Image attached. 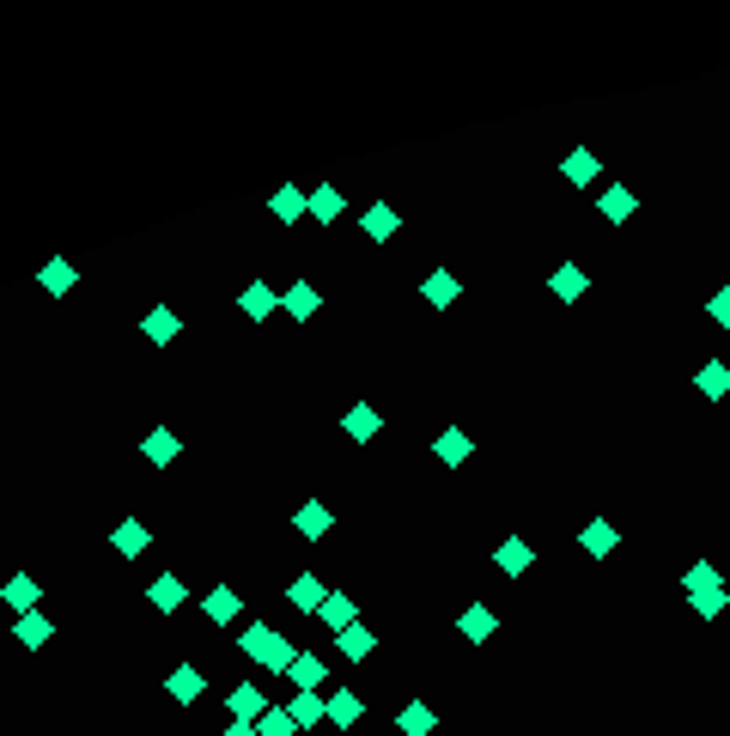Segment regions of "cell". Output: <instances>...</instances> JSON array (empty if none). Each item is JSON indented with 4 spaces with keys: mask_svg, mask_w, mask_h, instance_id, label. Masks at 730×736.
<instances>
[{
    "mask_svg": "<svg viewBox=\"0 0 730 736\" xmlns=\"http://www.w3.org/2000/svg\"><path fill=\"white\" fill-rule=\"evenodd\" d=\"M688 603H694V615H700V621H718V615H724V603H730V584H712V591H694Z\"/></svg>",
    "mask_w": 730,
    "mask_h": 736,
    "instance_id": "34",
    "label": "cell"
},
{
    "mask_svg": "<svg viewBox=\"0 0 730 736\" xmlns=\"http://www.w3.org/2000/svg\"><path fill=\"white\" fill-rule=\"evenodd\" d=\"M292 530H299L305 542H323V536L335 530V518H329V505H323V499H305V505H299V518H292Z\"/></svg>",
    "mask_w": 730,
    "mask_h": 736,
    "instance_id": "18",
    "label": "cell"
},
{
    "mask_svg": "<svg viewBox=\"0 0 730 736\" xmlns=\"http://www.w3.org/2000/svg\"><path fill=\"white\" fill-rule=\"evenodd\" d=\"M359 718H365V700H359L353 688H335V694H329V724H335V730H353Z\"/></svg>",
    "mask_w": 730,
    "mask_h": 736,
    "instance_id": "28",
    "label": "cell"
},
{
    "mask_svg": "<svg viewBox=\"0 0 730 736\" xmlns=\"http://www.w3.org/2000/svg\"><path fill=\"white\" fill-rule=\"evenodd\" d=\"M712 584H724V578H718V566H712V560H694V566H688V572H682V591H688V597H694V591H712Z\"/></svg>",
    "mask_w": 730,
    "mask_h": 736,
    "instance_id": "36",
    "label": "cell"
},
{
    "mask_svg": "<svg viewBox=\"0 0 730 736\" xmlns=\"http://www.w3.org/2000/svg\"><path fill=\"white\" fill-rule=\"evenodd\" d=\"M201 615H207V621H213V627H232V621H238V615H244V597H238V591H232V584H213V591H207V597H201Z\"/></svg>",
    "mask_w": 730,
    "mask_h": 736,
    "instance_id": "9",
    "label": "cell"
},
{
    "mask_svg": "<svg viewBox=\"0 0 730 736\" xmlns=\"http://www.w3.org/2000/svg\"><path fill=\"white\" fill-rule=\"evenodd\" d=\"M311 219H323V226H329V219H341V189L335 183H317L311 189Z\"/></svg>",
    "mask_w": 730,
    "mask_h": 736,
    "instance_id": "35",
    "label": "cell"
},
{
    "mask_svg": "<svg viewBox=\"0 0 730 736\" xmlns=\"http://www.w3.org/2000/svg\"><path fill=\"white\" fill-rule=\"evenodd\" d=\"M140 457H146V463H153V469H171V463L183 457V438H177L171 426H153V432H146V438H140Z\"/></svg>",
    "mask_w": 730,
    "mask_h": 736,
    "instance_id": "7",
    "label": "cell"
},
{
    "mask_svg": "<svg viewBox=\"0 0 730 736\" xmlns=\"http://www.w3.org/2000/svg\"><path fill=\"white\" fill-rule=\"evenodd\" d=\"M615 542H621V530H615L609 518H591V524H584V530H578V548H584V554H591V560H603V554H615Z\"/></svg>",
    "mask_w": 730,
    "mask_h": 736,
    "instance_id": "22",
    "label": "cell"
},
{
    "mask_svg": "<svg viewBox=\"0 0 730 736\" xmlns=\"http://www.w3.org/2000/svg\"><path fill=\"white\" fill-rule=\"evenodd\" d=\"M396 730H402V736H432V730H438V712H432L426 700H408V706L396 712Z\"/></svg>",
    "mask_w": 730,
    "mask_h": 736,
    "instance_id": "29",
    "label": "cell"
},
{
    "mask_svg": "<svg viewBox=\"0 0 730 736\" xmlns=\"http://www.w3.org/2000/svg\"><path fill=\"white\" fill-rule=\"evenodd\" d=\"M493 566H499V572H505V578H524V572H530V566H536V548H530V542H524V536H505V542H499V548H493Z\"/></svg>",
    "mask_w": 730,
    "mask_h": 736,
    "instance_id": "10",
    "label": "cell"
},
{
    "mask_svg": "<svg viewBox=\"0 0 730 736\" xmlns=\"http://www.w3.org/2000/svg\"><path fill=\"white\" fill-rule=\"evenodd\" d=\"M378 426H384V420H378V408H372V402H353V408H347V420H341V432L353 438V445H372Z\"/></svg>",
    "mask_w": 730,
    "mask_h": 736,
    "instance_id": "24",
    "label": "cell"
},
{
    "mask_svg": "<svg viewBox=\"0 0 730 736\" xmlns=\"http://www.w3.org/2000/svg\"><path fill=\"white\" fill-rule=\"evenodd\" d=\"M706 311H712V323H718V329H730V286H724V292H712Z\"/></svg>",
    "mask_w": 730,
    "mask_h": 736,
    "instance_id": "38",
    "label": "cell"
},
{
    "mask_svg": "<svg viewBox=\"0 0 730 736\" xmlns=\"http://www.w3.org/2000/svg\"><path fill=\"white\" fill-rule=\"evenodd\" d=\"M286 712H292L299 730H317V724H329V694H292Z\"/></svg>",
    "mask_w": 730,
    "mask_h": 736,
    "instance_id": "23",
    "label": "cell"
},
{
    "mask_svg": "<svg viewBox=\"0 0 730 736\" xmlns=\"http://www.w3.org/2000/svg\"><path fill=\"white\" fill-rule=\"evenodd\" d=\"M256 730H262V736H292L299 724H292V712H286V706H268V712L256 718Z\"/></svg>",
    "mask_w": 730,
    "mask_h": 736,
    "instance_id": "37",
    "label": "cell"
},
{
    "mask_svg": "<svg viewBox=\"0 0 730 736\" xmlns=\"http://www.w3.org/2000/svg\"><path fill=\"white\" fill-rule=\"evenodd\" d=\"M146 603H153L159 615H177V609L189 603V584H183V572H159L153 584H146Z\"/></svg>",
    "mask_w": 730,
    "mask_h": 736,
    "instance_id": "4",
    "label": "cell"
},
{
    "mask_svg": "<svg viewBox=\"0 0 730 736\" xmlns=\"http://www.w3.org/2000/svg\"><path fill=\"white\" fill-rule=\"evenodd\" d=\"M268 213L280 219V226H299V219L311 213V189H299V183H280V189L268 195Z\"/></svg>",
    "mask_w": 730,
    "mask_h": 736,
    "instance_id": "3",
    "label": "cell"
},
{
    "mask_svg": "<svg viewBox=\"0 0 730 736\" xmlns=\"http://www.w3.org/2000/svg\"><path fill=\"white\" fill-rule=\"evenodd\" d=\"M226 712H232V718H238V724H256V718H262V712H268V694H262V688H256V682H238V688H232V694H226Z\"/></svg>",
    "mask_w": 730,
    "mask_h": 736,
    "instance_id": "15",
    "label": "cell"
},
{
    "mask_svg": "<svg viewBox=\"0 0 730 736\" xmlns=\"http://www.w3.org/2000/svg\"><path fill=\"white\" fill-rule=\"evenodd\" d=\"M317 621H323L329 633H347V627H359V609H353V597H347V591H329V597H323V609H317Z\"/></svg>",
    "mask_w": 730,
    "mask_h": 736,
    "instance_id": "19",
    "label": "cell"
},
{
    "mask_svg": "<svg viewBox=\"0 0 730 736\" xmlns=\"http://www.w3.org/2000/svg\"><path fill=\"white\" fill-rule=\"evenodd\" d=\"M420 299H426L432 311H445V305H457V299H463V280L438 268V274H426V280H420Z\"/></svg>",
    "mask_w": 730,
    "mask_h": 736,
    "instance_id": "17",
    "label": "cell"
},
{
    "mask_svg": "<svg viewBox=\"0 0 730 736\" xmlns=\"http://www.w3.org/2000/svg\"><path fill=\"white\" fill-rule=\"evenodd\" d=\"M335 651L347 657V664H359V657L378 651V633H372V627H347V633H335Z\"/></svg>",
    "mask_w": 730,
    "mask_h": 736,
    "instance_id": "30",
    "label": "cell"
},
{
    "mask_svg": "<svg viewBox=\"0 0 730 736\" xmlns=\"http://www.w3.org/2000/svg\"><path fill=\"white\" fill-rule=\"evenodd\" d=\"M548 292H554L560 305H572V299H584V292H591V274H584L578 262H560V268L548 274Z\"/></svg>",
    "mask_w": 730,
    "mask_h": 736,
    "instance_id": "12",
    "label": "cell"
},
{
    "mask_svg": "<svg viewBox=\"0 0 730 736\" xmlns=\"http://www.w3.org/2000/svg\"><path fill=\"white\" fill-rule=\"evenodd\" d=\"M469 451H475V445H469V432H463V426H445V432H438V438H432V457H438V463H445V469H457V463H469Z\"/></svg>",
    "mask_w": 730,
    "mask_h": 736,
    "instance_id": "20",
    "label": "cell"
},
{
    "mask_svg": "<svg viewBox=\"0 0 730 736\" xmlns=\"http://www.w3.org/2000/svg\"><path fill=\"white\" fill-rule=\"evenodd\" d=\"M457 633H463V639H469V645H487V639H493V633H499V615H493V609H487V603H469V609H463V615H457Z\"/></svg>",
    "mask_w": 730,
    "mask_h": 736,
    "instance_id": "14",
    "label": "cell"
},
{
    "mask_svg": "<svg viewBox=\"0 0 730 736\" xmlns=\"http://www.w3.org/2000/svg\"><path fill=\"white\" fill-rule=\"evenodd\" d=\"M323 597H329V591H323V578H317V572H299V578L286 584V603L299 609V615H317V609H323Z\"/></svg>",
    "mask_w": 730,
    "mask_h": 736,
    "instance_id": "16",
    "label": "cell"
},
{
    "mask_svg": "<svg viewBox=\"0 0 730 736\" xmlns=\"http://www.w3.org/2000/svg\"><path fill=\"white\" fill-rule=\"evenodd\" d=\"M694 390H700V396H712V402H718V396H730V365H718V359H712V365H700Z\"/></svg>",
    "mask_w": 730,
    "mask_h": 736,
    "instance_id": "33",
    "label": "cell"
},
{
    "mask_svg": "<svg viewBox=\"0 0 730 736\" xmlns=\"http://www.w3.org/2000/svg\"><path fill=\"white\" fill-rule=\"evenodd\" d=\"M73 280H80V268H73L67 256H61V262H49V268L37 274V286L49 292V299H61V292H73Z\"/></svg>",
    "mask_w": 730,
    "mask_h": 736,
    "instance_id": "32",
    "label": "cell"
},
{
    "mask_svg": "<svg viewBox=\"0 0 730 736\" xmlns=\"http://www.w3.org/2000/svg\"><path fill=\"white\" fill-rule=\"evenodd\" d=\"M177 329H183V317H177L171 305H153V311H146V317H140V335H146V341H153V347H165V341H177Z\"/></svg>",
    "mask_w": 730,
    "mask_h": 736,
    "instance_id": "21",
    "label": "cell"
},
{
    "mask_svg": "<svg viewBox=\"0 0 730 736\" xmlns=\"http://www.w3.org/2000/svg\"><path fill=\"white\" fill-rule=\"evenodd\" d=\"M238 311H244L250 323H268V317L280 311V299H274V286H268V280H250V286L238 292Z\"/></svg>",
    "mask_w": 730,
    "mask_h": 736,
    "instance_id": "13",
    "label": "cell"
},
{
    "mask_svg": "<svg viewBox=\"0 0 730 736\" xmlns=\"http://www.w3.org/2000/svg\"><path fill=\"white\" fill-rule=\"evenodd\" d=\"M110 554L140 560V554H146V524H140V518H122V524L110 530Z\"/></svg>",
    "mask_w": 730,
    "mask_h": 736,
    "instance_id": "26",
    "label": "cell"
},
{
    "mask_svg": "<svg viewBox=\"0 0 730 736\" xmlns=\"http://www.w3.org/2000/svg\"><path fill=\"white\" fill-rule=\"evenodd\" d=\"M359 232H365V238H372V244H390V238L402 232V213H396L390 201H372V207H365V213H359Z\"/></svg>",
    "mask_w": 730,
    "mask_h": 736,
    "instance_id": "6",
    "label": "cell"
},
{
    "mask_svg": "<svg viewBox=\"0 0 730 736\" xmlns=\"http://www.w3.org/2000/svg\"><path fill=\"white\" fill-rule=\"evenodd\" d=\"M280 311H286L292 323H311V317L323 311V292H317L311 280H292V286L280 292Z\"/></svg>",
    "mask_w": 730,
    "mask_h": 736,
    "instance_id": "5",
    "label": "cell"
},
{
    "mask_svg": "<svg viewBox=\"0 0 730 736\" xmlns=\"http://www.w3.org/2000/svg\"><path fill=\"white\" fill-rule=\"evenodd\" d=\"M165 694H171L177 706H195V700L207 694V670H201V664H177V670L165 676Z\"/></svg>",
    "mask_w": 730,
    "mask_h": 736,
    "instance_id": "8",
    "label": "cell"
},
{
    "mask_svg": "<svg viewBox=\"0 0 730 736\" xmlns=\"http://www.w3.org/2000/svg\"><path fill=\"white\" fill-rule=\"evenodd\" d=\"M597 213H603V219H615V226H621V219H633V213H639V195L615 183V189H603V201H597Z\"/></svg>",
    "mask_w": 730,
    "mask_h": 736,
    "instance_id": "31",
    "label": "cell"
},
{
    "mask_svg": "<svg viewBox=\"0 0 730 736\" xmlns=\"http://www.w3.org/2000/svg\"><path fill=\"white\" fill-rule=\"evenodd\" d=\"M0 603H7L13 615H37V603H43V584H37V572H13L7 584H0Z\"/></svg>",
    "mask_w": 730,
    "mask_h": 736,
    "instance_id": "2",
    "label": "cell"
},
{
    "mask_svg": "<svg viewBox=\"0 0 730 736\" xmlns=\"http://www.w3.org/2000/svg\"><path fill=\"white\" fill-rule=\"evenodd\" d=\"M238 651L250 657V664H262L268 676H286V670H292V657H299V645H292L286 633H274L268 621H250V627L238 633Z\"/></svg>",
    "mask_w": 730,
    "mask_h": 736,
    "instance_id": "1",
    "label": "cell"
},
{
    "mask_svg": "<svg viewBox=\"0 0 730 736\" xmlns=\"http://www.w3.org/2000/svg\"><path fill=\"white\" fill-rule=\"evenodd\" d=\"M49 633H55V621L37 609V615H13V639L25 645V651H43L49 645Z\"/></svg>",
    "mask_w": 730,
    "mask_h": 736,
    "instance_id": "27",
    "label": "cell"
},
{
    "mask_svg": "<svg viewBox=\"0 0 730 736\" xmlns=\"http://www.w3.org/2000/svg\"><path fill=\"white\" fill-rule=\"evenodd\" d=\"M286 676L299 682V694H317V688L329 682V664H323L317 651H299V657H292V670H286Z\"/></svg>",
    "mask_w": 730,
    "mask_h": 736,
    "instance_id": "25",
    "label": "cell"
},
{
    "mask_svg": "<svg viewBox=\"0 0 730 736\" xmlns=\"http://www.w3.org/2000/svg\"><path fill=\"white\" fill-rule=\"evenodd\" d=\"M597 171H603V159L591 153V146H572V153L560 159V177H566L572 189H591V183H597Z\"/></svg>",
    "mask_w": 730,
    "mask_h": 736,
    "instance_id": "11",
    "label": "cell"
},
{
    "mask_svg": "<svg viewBox=\"0 0 730 736\" xmlns=\"http://www.w3.org/2000/svg\"><path fill=\"white\" fill-rule=\"evenodd\" d=\"M219 736H262V730H256V724H238V718H232V724L219 730Z\"/></svg>",
    "mask_w": 730,
    "mask_h": 736,
    "instance_id": "39",
    "label": "cell"
}]
</instances>
